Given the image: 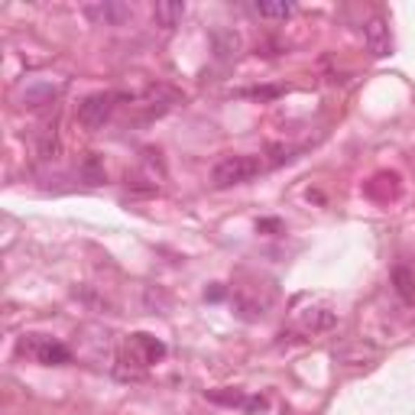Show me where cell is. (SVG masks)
<instances>
[{"label": "cell", "instance_id": "1", "mask_svg": "<svg viewBox=\"0 0 415 415\" xmlns=\"http://www.w3.org/2000/svg\"><path fill=\"white\" fill-rule=\"evenodd\" d=\"M260 172H263V162L256 156H228V159H220L211 169V185L234 188V185H244V182L256 178Z\"/></svg>", "mask_w": 415, "mask_h": 415}, {"label": "cell", "instance_id": "2", "mask_svg": "<svg viewBox=\"0 0 415 415\" xmlns=\"http://www.w3.org/2000/svg\"><path fill=\"white\" fill-rule=\"evenodd\" d=\"M114 94L110 91H94V94H88L85 101L78 104V124L81 127H88V130H98V127H104L107 124V117L114 114Z\"/></svg>", "mask_w": 415, "mask_h": 415}, {"label": "cell", "instance_id": "3", "mask_svg": "<svg viewBox=\"0 0 415 415\" xmlns=\"http://www.w3.org/2000/svg\"><path fill=\"white\" fill-rule=\"evenodd\" d=\"M81 13H85L94 26H124L130 17H133V10H130L127 4H120V0H98V4H85Z\"/></svg>", "mask_w": 415, "mask_h": 415}, {"label": "cell", "instance_id": "4", "mask_svg": "<svg viewBox=\"0 0 415 415\" xmlns=\"http://www.w3.org/2000/svg\"><path fill=\"white\" fill-rule=\"evenodd\" d=\"M20 350H29V354L46 367H62V364H68V357H72L68 348H62L59 341H52V338H43V334H29V338L20 344Z\"/></svg>", "mask_w": 415, "mask_h": 415}, {"label": "cell", "instance_id": "5", "mask_svg": "<svg viewBox=\"0 0 415 415\" xmlns=\"http://www.w3.org/2000/svg\"><path fill=\"white\" fill-rule=\"evenodd\" d=\"M364 46H367V52H370L373 59H386V55L393 52L390 26L383 23L380 17L367 20V26H364Z\"/></svg>", "mask_w": 415, "mask_h": 415}, {"label": "cell", "instance_id": "6", "mask_svg": "<svg viewBox=\"0 0 415 415\" xmlns=\"http://www.w3.org/2000/svg\"><path fill=\"white\" fill-rule=\"evenodd\" d=\"M153 17L162 29H176L182 23V17H185V4L182 0H159L153 7Z\"/></svg>", "mask_w": 415, "mask_h": 415}, {"label": "cell", "instance_id": "7", "mask_svg": "<svg viewBox=\"0 0 415 415\" xmlns=\"http://www.w3.org/2000/svg\"><path fill=\"white\" fill-rule=\"evenodd\" d=\"M133 348L143 350V364H156V360L166 357V344L150 338V334H133Z\"/></svg>", "mask_w": 415, "mask_h": 415}, {"label": "cell", "instance_id": "8", "mask_svg": "<svg viewBox=\"0 0 415 415\" xmlns=\"http://www.w3.org/2000/svg\"><path fill=\"white\" fill-rule=\"evenodd\" d=\"M393 286L402 298H415V272L406 270V266H396L393 270Z\"/></svg>", "mask_w": 415, "mask_h": 415}, {"label": "cell", "instance_id": "9", "mask_svg": "<svg viewBox=\"0 0 415 415\" xmlns=\"http://www.w3.org/2000/svg\"><path fill=\"white\" fill-rule=\"evenodd\" d=\"M250 10H253L256 17H266V20H286L296 7H292V4H286V0H279V4H253Z\"/></svg>", "mask_w": 415, "mask_h": 415}, {"label": "cell", "instance_id": "10", "mask_svg": "<svg viewBox=\"0 0 415 415\" xmlns=\"http://www.w3.org/2000/svg\"><path fill=\"white\" fill-rule=\"evenodd\" d=\"M52 98H55V88H49V85H33V88H26L23 91L26 107H39V104L52 101Z\"/></svg>", "mask_w": 415, "mask_h": 415}, {"label": "cell", "instance_id": "11", "mask_svg": "<svg viewBox=\"0 0 415 415\" xmlns=\"http://www.w3.org/2000/svg\"><path fill=\"white\" fill-rule=\"evenodd\" d=\"M81 176H85L91 185H101L104 182V162L98 159V153H88V159L81 162Z\"/></svg>", "mask_w": 415, "mask_h": 415}, {"label": "cell", "instance_id": "12", "mask_svg": "<svg viewBox=\"0 0 415 415\" xmlns=\"http://www.w3.org/2000/svg\"><path fill=\"white\" fill-rule=\"evenodd\" d=\"M331 324H334V315L324 312V308H312V312L305 315V328L308 331H328Z\"/></svg>", "mask_w": 415, "mask_h": 415}, {"label": "cell", "instance_id": "13", "mask_svg": "<svg viewBox=\"0 0 415 415\" xmlns=\"http://www.w3.org/2000/svg\"><path fill=\"white\" fill-rule=\"evenodd\" d=\"M211 402H224V406H240L244 402V393H208Z\"/></svg>", "mask_w": 415, "mask_h": 415}]
</instances>
